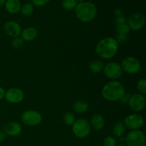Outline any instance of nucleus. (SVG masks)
Instances as JSON below:
<instances>
[{
  "instance_id": "obj_23",
  "label": "nucleus",
  "mask_w": 146,
  "mask_h": 146,
  "mask_svg": "<svg viewBox=\"0 0 146 146\" xmlns=\"http://www.w3.org/2000/svg\"><path fill=\"white\" fill-rule=\"evenodd\" d=\"M63 120H64V122L66 125H72L76 121L75 115L71 112H66L64 113Z\"/></svg>"
},
{
  "instance_id": "obj_3",
  "label": "nucleus",
  "mask_w": 146,
  "mask_h": 146,
  "mask_svg": "<svg viewBox=\"0 0 146 146\" xmlns=\"http://www.w3.org/2000/svg\"><path fill=\"white\" fill-rule=\"evenodd\" d=\"M76 17L80 21L84 23L92 21L98 14L97 7L94 3L89 1H83L78 3L75 8Z\"/></svg>"
},
{
  "instance_id": "obj_19",
  "label": "nucleus",
  "mask_w": 146,
  "mask_h": 146,
  "mask_svg": "<svg viewBox=\"0 0 146 146\" xmlns=\"http://www.w3.org/2000/svg\"><path fill=\"white\" fill-rule=\"evenodd\" d=\"M125 132V126L124 125L123 122H122V121H118V122L115 123L114 124L113 127L112 128V133L114 136L120 138V137L123 135Z\"/></svg>"
},
{
  "instance_id": "obj_34",
  "label": "nucleus",
  "mask_w": 146,
  "mask_h": 146,
  "mask_svg": "<svg viewBox=\"0 0 146 146\" xmlns=\"http://www.w3.org/2000/svg\"><path fill=\"white\" fill-rule=\"evenodd\" d=\"M6 2V0H0V8L2 7L3 6H4Z\"/></svg>"
},
{
  "instance_id": "obj_6",
  "label": "nucleus",
  "mask_w": 146,
  "mask_h": 146,
  "mask_svg": "<svg viewBox=\"0 0 146 146\" xmlns=\"http://www.w3.org/2000/svg\"><path fill=\"white\" fill-rule=\"evenodd\" d=\"M123 71L128 74H136L141 70V63L133 56H127L120 64Z\"/></svg>"
},
{
  "instance_id": "obj_15",
  "label": "nucleus",
  "mask_w": 146,
  "mask_h": 146,
  "mask_svg": "<svg viewBox=\"0 0 146 146\" xmlns=\"http://www.w3.org/2000/svg\"><path fill=\"white\" fill-rule=\"evenodd\" d=\"M38 36V30L34 27L26 28L21 33V38L24 41H31Z\"/></svg>"
},
{
  "instance_id": "obj_2",
  "label": "nucleus",
  "mask_w": 146,
  "mask_h": 146,
  "mask_svg": "<svg viewBox=\"0 0 146 146\" xmlns=\"http://www.w3.org/2000/svg\"><path fill=\"white\" fill-rule=\"evenodd\" d=\"M125 94L124 86L118 81H111L103 87L101 95L103 98L109 102H114L121 100Z\"/></svg>"
},
{
  "instance_id": "obj_29",
  "label": "nucleus",
  "mask_w": 146,
  "mask_h": 146,
  "mask_svg": "<svg viewBox=\"0 0 146 146\" xmlns=\"http://www.w3.org/2000/svg\"><path fill=\"white\" fill-rule=\"evenodd\" d=\"M115 40L118 41V43H125L128 41V35H122V34H116Z\"/></svg>"
},
{
  "instance_id": "obj_36",
  "label": "nucleus",
  "mask_w": 146,
  "mask_h": 146,
  "mask_svg": "<svg viewBox=\"0 0 146 146\" xmlns=\"http://www.w3.org/2000/svg\"><path fill=\"white\" fill-rule=\"evenodd\" d=\"M117 146H126L125 143H120L119 145H117Z\"/></svg>"
},
{
  "instance_id": "obj_10",
  "label": "nucleus",
  "mask_w": 146,
  "mask_h": 146,
  "mask_svg": "<svg viewBox=\"0 0 146 146\" xmlns=\"http://www.w3.org/2000/svg\"><path fill=\"white\" fill-rule=\"evenodd\" d=\"M123 123L126 128H129L131 131H135L142 128L144 124V119L140 114H130L125 117Z\"/></svg>"
},
{
  "instance_id": "obj_33",
  "label": "nucleus",
  "mask_w": 146,
  "mask_h": 146,
  "mask_svg": "<svg viewBox=\"0 0 146 146\" xmlns=\"http://www.w3.org/2000/svg\"><path fill=\"white\" fill-rule=\"evenodd\" d=\"M6 138V134L3 131H0V143L3 142Z\"/></svg>"
},
{
  "instance_id": "obj_8",
  "label": "nucleus",
  "mask_w": 146,
  "mask_h": 146,
  "mask_svg": "<svg viewBox=\"0 0 146 146\" xmlns=\"http://www.w3.org/2000/svg\"><path fill=\"white\" fill-rule=\"evenodd\" d=\"M104 74L107 78L115 81L118 78H121L123 71L121 65L116 62H109L104 65Z\"/></svg>"
},
{
  "instance_id": "obj_12",
  "label": "nucleus",
  "mask_w": 146,
  "mask_h": 146,
  "mask_svg": "<svg viewBox=\"0 0 146 146\" xmlns=\"http://www.w3.org/2000/svg\"><path fill=\"white\" fill-rule=\"evenodd\" d=\"M24 94L21 88H11L5 91L4 98L9 104H19L24 100Z\"/></svg>"
},
{
  "instance_id": "obj_20",
  "label": "nucleus",
  "mask_w": 146,
  "mask_h": 146,
  "mask_svg": "<svg viewBox=\"0 0 146 146\" xmlns=\"http://www.w3.org/2000/svg\"><path fill=\"white\" fill-rule=\"evenodd\" d=\"M104 63L99 60H93L88 66L89 70L94 74H99L104 70Z\"/></svg>"
},
{
  "instance_id": "obj_21",
  "label": "nucleus",
  "mask_w": 146,
  "mask_h": 146,
  "mask_svg": "<svg viewBox=\"0 0 146 146\" xmlns=\"http://www.w3.org/2000/svg\"><path fill=\"white\" fill-rule=\"evenodd\" d=\"M34 9V8L32 4H31V3H27V4H24V5L21 6L20 11H21V15L25 17H29V16H31L33 14Z\"/></svg>"
},
{
  "instance_id": "obj_22",
  "label": "nucleus",
  "mask_w": 146,
  "mask_h": 146,
  "mask_svg": "<svg viewBox=\"0 0 146 146\" xmlns=\"http://www.w3.org/2000/svg\"><path fill=\"white\" fill-rule=\"evenodd\" d=\"M77 4H78V2L76 0H62L61 1V5L63 8L68 11L75 9Z\"/></svg>"
},
{
  "instance_id": "obj_17",
  "label": "nucleus",
  "mask_w": 146,
  "mask_h": 146,
  "mask_svg": "<svg viewBox=\"0 0 146 146\" xmlns=\"http://www.w3.org/2000/svg\"><path fill=\"white\" fill-rule=\"evenodd\" d=\"M90 125L96 131H100L105 125V119L101 114L96 113L91 117Z\"/></svg>"
},
{
  "instance_id": "obj_28",
  "label": "nucleus",
  "mask_w": 146,
  "mask_h": 146,
  "mask_svg": "<svg viewBox=\"0 0 146 146\" xmlns=\"http://www.w3.org/2000/svg\"><path fill=\"white\" fill-rule=\"evenodd\" d=\"M31 4L33 6H36V7H43L48 4L50 1V0H31Z\"/></svg>"
},
{
  "instance_id": "obj_24",
  "label": "nucleus",
  "mask_w": 146,
  "mask_h": 146,
  "mask_svg": "<svg viewBox=\"0 0 146 146\" xmlns=\"http://www.w3.org/2000/svg\"><path fill=\"white\" fill-rule=\"evenodd\" d=\"M130 28L127 24H122L116 25L115 31L118 34H122V35H128L129 34Z\"/></svg>"
},
{
  "instance_id": "obj_1",
  "label": "nucleus",
  "mask_w": 146,
  "mask_h": 146,
  "mask_svg": "<svg viewBox=\"0 0 146 146\" xmlns=\"http://www.w3.org/2000/svg\"><path fill=\"white\" fill-rule=\"evenodd\" d=\"M119 44L113 37H105L97 43L95 51L97 55L104 59H111L118 53Z\"/></svg>"
},
{
  "instance_id": "obj_14",
  "label": "nucleus",
  "mask_w": 146,
  "mask_h": 146,
  "mask_svg": "<svg viewBox=\"0 0 146 146\" xmlns=\"http://www.w3.org/2000/svg\"><path fill=\"white\" fill-rule=\"evenodd\" d=\"M22 131V127L17 122H9L4 125V132L11 137L18 136Z\"/></svg>"
},
{
  "instance_id": "obj_13",
  "label": "nucleus",
  "mask_w": 146,
  "mask_h": 146,
  "mask_svg": "<svg viewBox=\"0 0 146 146\" xmlns=\"http://www.w3.org/2000/svg\"><path fill=\"white\" fill-rule=\"evenodd\" d=\"M21 27L18 22L14 21H7L4 26V31L7 36L12 38L19 37L21 35Z\"/></svg>"
},
{
  "instance_id": "obj_7",
  "label": "nucleus",
  "mask_w": 146,
  "mask_h": 146,
  "mask_svg": "<svg viewBox=\"0 0 146 146\" xmlns=\"http://www.w3.org/2000/svg\"><path fill=\"white\" fill-rule=\"evenodd\" d=\"M23 123L28 126H36L42 121V115L35 110H27L24 111L21 116Z\"/></svg>"
},
{
  "instance_id": "obj_32",
  "label": "nucleus",
  "mask_w": 146,
  "mask_h": 146,
  "mask_svg": "<svg viewBox=\"0 0 146 146\" xmlns=\"http://www.w3.org/2000/svg\"><path fill=\"white\" fill-rule=\"evenodd\" d=\"M4 94H5V90L3 87L0 86V101L4 98Z\"/></svg>"
},
{
  "instance_id": "obj_30",
  "label": "nucleus",
  "mask_w": 146,
  "mask_h": 146,
  "mask_svg": "<svg viewBox=\"0 0 146 146\" xmlns=\"http://www.w3.org/2000/svg\"><path fill=\"white\" fill-rule=\"evenodd\" d=\"M115 22L116 24V25H118V24H126L127 19L125 17L121 15L118 16V17H115Z\"/></svg>"
},
{
  "instance_id": "obj_11",
  "label": "nucleus",
  "mask_w": 146,
  "mask_h": 146,
  "mask_svg": "<svg viewBox=\"0 0 146 146\" xmlns=\"http://www.w3.org/2000/svg\"><path fill=\"white\" fill-rule=\"evenodd\" d=\"M145 96L141 94H135L131 96L128 101V105L131 109L135 113L142 111L145 106Z\"/></svg>"
},
{
  "instance_id": "obj_27",
  "label": "nucleus",
  "mask_w": 146,
  "mask_h": 146,
  "mask_svg": "<svg viewBox=\"0 0 146 146\" xmlns=\"http://www.w3.org/2000/svg\"><path fill=\"white\" fill-rule=\"evenodd\" d=\"M104 146H117V141L113 137L108 136L104 139Z\"/></svg>"
},
{
  "instance_id": "obj_25",
  "label": "nucleus",
  "mask_w": 146,
  "mask_h": 146,
  "mask_svg": "<svg viewBox=\"0 0 146 146\" xmlns=\"http://www.w3.org/2000/svg\"><path fill=\"white\" fill-rule=\"evenodd\" d=\"M137 89L139 91V94L145 95L146 94V80L145 78H141L138 81Z\"/></svg>"
},
{
  "instance_id": "obj_4",
  "label": "nucleus",
  "mask_w": 146,
  "mask_h": 146,
  "mask_svg": "<svg viewBox=\"0 0 146 146\" xmlns=\"http://www.w3.org/2000/svg\"><path fill=\"white\" fill-rule=\"evenodd\" d=\"M72 132L76 138L82 139L88 136L91 133V127L88 121L84 118L76 120L72 125Z\"/></svg>"
},
{
  "instance_id": "obj_35",
  "label": "nucleus",
  "mask_w": 146,
  "mask_h": 146,
  "mask_svg": "<svg viewBox=\"0 0 146 146\" xmlns=\"http://www.w3.org/2000/svg\"><path fill=\"white\" fill-rule=\"evenodd\" d=\"M120 142L121 143H123V142H125V137H123V136H121V137H120Z\"/></svg>"
},
{
  "instance_id": "obj_16",
  "label": "nucleus",
  "mask_w": 146,
  "mask_h": 146,
  "mask_svg": "<svg viewBox=\"0 0 146 146\" xmlns=\"http://www.w3.org/2000/svg\"><path fill=\"white\" fill-rule=\"evenodd\" d=\"M4 7L7 12L9 14H17L21 9V2L19 0H6Z\"/></svg>"
},
{
  "instance_id": "obj_9",
  "label": "nucleus",
  "mask_w": 146,
  "mask_h": 146,
  "mask_svg": "<svg viewBox=\"0 0 146 146\" xmlns=\"http://www.w3.org/2000/svg\"><path fill=\"white\" fill-rule=\"evenodd\" d=\"M126 24L130 29L133 31H140L144 27L145 24V16L141 13H134L127 19Z\"/></svg>"
},
{
  "instance_id": "obj_31",
  "label": "nucleus",
  "mask_w": 146,
  "mask_h": 146,
  "mask_svg": "<svg viewBox=\"0 0 146 146\" xmlns=\"http://www.w3.org/2000/svg\"><path fill=\"white\" fill-rule=\"evenodd\" d=\"M129 98H130V96H128V95H127L126 94L124 95V96L122 98H121L120 101H121V104H128V101H129Z\"/></svg>"
},
{
  "instance_id": "obj_26",
  "label": "nucleus",
  "mask_w": 146,
  "mask_h": 146,
  "mask_svg": "<svg viewBox=\"0 0 146 146\" xmlns=\"http://www.w3.org/2000/svg\"><path fill=\"white\" fill-rule=\"evenodd\" d=\"M24 43V41H23L22 38L19 36L13 38L12 41H11V45H12L13 48H15V49H19L23 47Z\"/></svg>"
},
{
  "instance_id": "obj_5",
  "label": "nucleus",
  "mask_w": 146,
  "mask_h": 146,
  "mask_svg": "<svg viewBox=\"0 0 146 146\" xmlns=\"http://www.w3.org/2000/svg\"><path fill=\"white\" fill-rule=\"evenodd\" d=\"M126 146H145V135L140 130L131 131L125 137Z\"/></svg>"
},
{
  "instance_id": "obj_18",
  "label": "nucleus",
  "mask_w": 146,
  "mask_h": 146,
  "mask_svg": "<svg viewBox=\"0 0 146 146\" xmlns=\"http://www.w3.org/2000/svg\"><path fill=\"white\" fill-rule=\"evenodd\" d=\"M88 109V104L86 101L79 100L74 102L73 105V110L76 113H84L86 112Z\"/></svg>"
}]
</instances>
